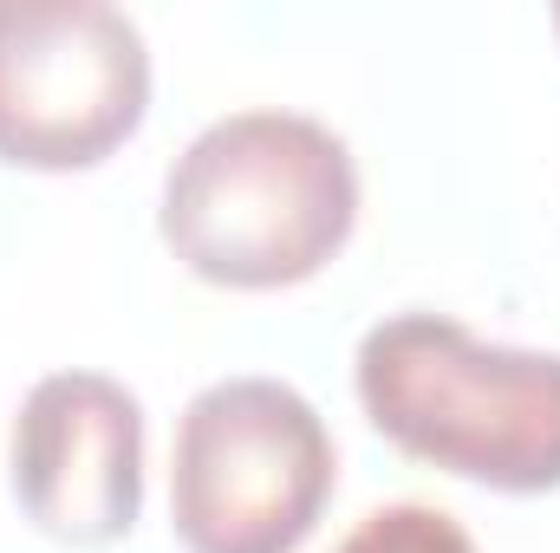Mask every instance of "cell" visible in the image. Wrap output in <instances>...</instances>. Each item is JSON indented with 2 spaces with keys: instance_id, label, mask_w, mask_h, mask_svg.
<instances>
[{
  "instance_id": "cell-1",
  "label": "cell",
  "mask_w": 560,
  "mask_h": 553,
  "mask_svg": "<svg viewBox=\"0 0 560 553\" xmlns=\"http://www.w3.org/2000/svg\"><path fill=\"white\" fill-rule=\"evenodd\" d=\"M359 228V163L306 111H229L163 176L156 235L229 293H280L326 274Z\"/></svg>"
},
{
  "instance_id": "cell-2",
  "label": "cell",
  "mask_w": 560,
  "mask_h": 553,
  "mask_svg": "<svg viewBox=\"0 0 560 553\" xmlns=\"http://www.w3.org/2000/svg\"><path fill=\"white\" fill-rule=\"evenodd\" d=\"M352 391L423 469L489 495L560 489V352L476 339L450 313H392L359 339Z\"/></svg>"
},
{
  "instance_id": "cell-3",
  "label": "cell",
  "mask_w": 560,
  "mask_h": 553,
  "mask_svg": "<svg viewBox=\"0 0 560 553\" xmlns=\"http://www.w3.org/2000/svg\"><path fill=\"white\" fill-rule=\"evenodd\" d=\"M332 489V430L280 378H215L176 416L170 528L183 553H300Z\"/></svg>"
},
{
  "instance_id": "cell-4",
  "label": "cell",
  "mask_w": 560,
  "mask_h": 553,
  "mask_svg": "<svg viewBox=\"0 0 560 553\" xmlns=\"http://www.w3.org/2000/svg\"><path fill=\"white\" fill-rule=\"evenodd\" d=\"M150 46L105 0H0V163L98 169L143 131Z\"/></svg>"
},
{
  "instance_id": "cell-5",
  "label": "cell",
  "mask_w": 560,
  "mask_h": 553,
  "mask_svg": "<svg viewBox=\"0 0 560 553\" xmlns=\"http://www.w3.org/2000/svg\"><path fill=\"white\" fill-rule=\"evenodd\" d=\"M13 502L59 548H112L143 508V404L105 372H52L13 416Z\"/></svg>"
},
{
  "instance_id": "cell-6",
  "label": "cell",
  "mask_w": 560,
  "mask_h": 553,
  "mask_svg": "<svg viewBox=\"0 0 560 553\" xmlns=\"http://www.w3.org/2000/svg\"><path fill=\"white\" fill-rule=\"evenodd\" d=\"M332 553H476V541H469V528L450 508L385 502V508H372Z\"/></svg>"
},
{
  "instance_id": "cell-7",
  "label": "cell",
  "mask_w": 560,
  "mask_h": 553,
  "mask_svg": "<svg viewBox=\"0 0 560 553\" xmlns=\"http://www.w3.org/2000/svg\"><path fill=\"white\" fill-rule=\"evenodd\" d=\"M555 33H560V7H555Z\"/></svg>"
}]
</instances>
